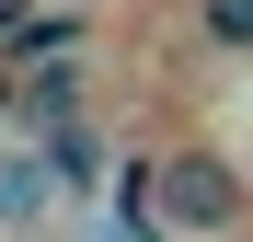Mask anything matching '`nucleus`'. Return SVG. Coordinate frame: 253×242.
I'll return each mask as SVG.
<instances>
[{
  "label": "nucleus",
  "mask_w": 253,
  "mask_h": 242,
  "mask_svg": "<svg viewBox=\"0 0 253 242\" xmlns=\"http://www.w3.org/2000/svg\"><path fill=\"white\" fill-rule=\"evenodd\" d=\"M150 219L161 231H230L242 219V173H230V161L219 150H184V161H161V173H150Z\"/></svg>",
  "instance_id": "obj_1"
},
{
  "label": "nucleus",
  "mask_w": 253,
  "mask_h": 242,
  "mask_svg": "<svg viewBox=\"0 0 253 242\" xmlns=\"http://www.w3.org/2000/svg\"><path fill=\"white\" fill-rule=\"evenodd\" d=\"M0 104H12V69H0Z\"/></svg>",
  "instance_id": "obj_6"
},
{
  "label": "nucleus",
  "mask_w": 253,
  "mask_h": 242,
  "mask_svg": "<svg viewBox=\"0 0 253 242\" xmlns=\"http://www.w3.org/2000/svg\"><path fill=\"white\" fill-rule=\"evenodd\" d=\"M12 23H23V0H0V35H12Z\"/></svg>",
  "instance_id": "obj_5"
},
{
  "label": "nucleus",
  "mask_w": 253,
  "mask_h": 242,
  "mask_svg": "<svg viewBox=\"0 0 253 242\" xmlns=\"http://www.w3.org/2000/svg\"><path fill=\"white\" fill-rule=\"evenodd\" d=\"M46 196H58V173H46V161H0V219H35Z\"/></svg>",
  "instance_id": "obj_2"
},
{
  "label": "nucleus",
  "mask_w": 253,
  "mask_h": 242,
  "mask_svg": "<svg viewBox=\"0 0 253 242\" xmlns=\"http://www.w3.org/2000/svg\"><path fill=\"white\" fill-rule=\"evenodd\" d=\"M196 23H207V47L253 58V0H196Z\"/></svg>",
  "instance_id": "obj_3"
},
{
  "label": "nucleus",
  "mask_w": 253,
  "mask_h": 242,
  "mask_svg": "<svg viewBox=\"0 0 253 242\" xmlns=\"http://www.w3.org/2000/svg\"><path fill=\"white\" fill-rule=\"evenodd\" d=\"M69 104H81V81H69V69L35 81V127H69Z\"/></svg>",
  "instance_id": "obj_4"
}]
</instances>
